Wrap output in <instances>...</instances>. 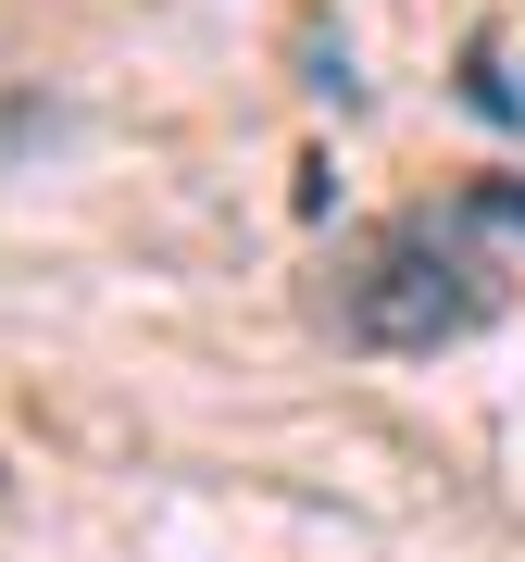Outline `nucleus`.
<instances>
[{"label": "nucleus", "mask_w": 525, "mask_h": 562, "mask_svg": "<svg viewBox=\"0 0 525 562\" xmlns=\"http://www.w3.org/2000/svg\"><path fill=\"white\" fill-rule=\"evenodd\" d=\"M476 313H488V276L438 238V225H376V238L338 262V325L364 350H450Z\"/></svg>", "instance_id": "1"}, {"label": "nucleus", "mask_w": 525, "mask_h": 562, "mask_svg": "<svg viewBox=\"0 0 525 562\" xmlns=\"http://www.w3.org/2000/svg\"><path fill=\"white\" fill-rule=\"evenodd\" d=\"M476 213H501V225H525V188H476Z\"/></svg>", "instance_id": "2"}]
</instances>
